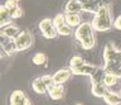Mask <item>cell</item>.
Here are the masks:
<instances>
[{
    "label": "cell",
    "instance_id": "obj_1",
    "mask_svg": "<svg viewBox=\"0 0 121 105\" xmlns=\"http://www.w3.org/2000/svg\"><path fill=\"white\" fill-rule=\"evenodd\" d=\"M113 18H112V12L110 5L102 4L97 8L96 13L93 14L92 19V25L96 32H107L108 29L113 27Z\"/></svg>",
    "mask_w": 121,
    "mask_h": 105
},
{
    "label": "cell",
    "instance_id": "obj_2",
    "mask_svg": "<svg viewBox=\"0 0 121 105\" xmlns=\"http://www.w3.org/2000/svg\"><path fill=\"white\" fill-rule=\"evenodd\" d=\"M95 28L90 22H82L76 28L74 38L81 43L83 50H92L96 44V37H95Z\"/></svg>",
    "mask_w": 121,
    "mask_h": 105
},
{
    "label": "cell",
    "instance_id": "obj_3",
    "mask_svg": "<svg viewBox=\"0 0 121 105\" xmlns=\"http://www.w3.org/2000/svg\"><path fill=\"white\" fill-rule=\"evenodd\" d=\"M39 29H40L42 36L47 39H54L56 37L58 36L57 28L54 27V24H53V19H49V18H44V19L40 20Z\"/></svg>",
    "mask_w": 121,
    "mask_h": 105
},
{
    "label": "cell",
    "instance_id": "obj_4",
    "mask_svg": "<svg viewBox=\"0 0 121 105\" xmlns=\"http://www.w3.org/2000/svg\"><path fill=\"white\" fill-rule=\"evenodd\" d=\"M14 41L18 47V51H25L33 44V36L29 31H22L14 38Z\"/></svg>",
    "mask_w": 121,
    "mask_h": 105
},
{
    "label": "cell",
    "instance_id": "obj_5",
    "mask_svg": "<svg viewBox=\"0 0 121 105\" xmlns=\"http://www.w3.org/2000/svg\"><path fill=\"white\" fill-rule=\"evenodd\" d=\"M0 46H1V56L4 57L5 55L11 56L13 53L18 51V47L15 44V41L11 38H8V37L0 34Z\"/></svg>",
    "mask_w": 121,
    "mask_h": 105
},
{
    "label": "cell",
    "instance_id": "obj_6",
    "mask_svg": "<svg viewBox=\"0 0 121 105\" xmlns=\"http://www.w3.org/2000/svg\"><path fill=\"white\" fill-rule=\"evenodd\" d=\"M112 1L113 0H83V12L95 14L100 5H102V4L111 5Z\"/></svg>",
    "mask_w": 121,
    "mask_h": 105
},
{
    "label": "cell",
    "instance_id": "obj_7",
    "mask_svg": "<svg viewBox=\"0 0 121 105\" xmlns=\"http://www.w3.org/2000/svg\"><path fill=\"white\" fill-rule=\"evenodd\" d=\"M10 105H32L22 90H15L10 95Z\"/></svg>",
    "mask_w": 121,
    "mask_h": 105
},
{
    "label": "cell",
    "instance_id": "obj_8",
    "mask_svg": "<svg viewBox=\"0 0 121 105\" xmlns=\"http://www.w3.org/2000/svg\"><path fill=\"white\" fill-rule=\"evenodd\" d=\"M83 12V0H68L64 5V13H81Z\"/></svg>",
    "mask_w": 121,
    "mask_h": 105
},
{
    "label": "cell",
    "instance_id": "obj_9",
    "mask_svg": "<svg viewBox=\"0 0 121 105\" xmlns=\"http://www.w3.org/2000/svg\"><path fill=\"white\" fill-rule=\"evenodd\" d=\"M72 71L71 68H62V70H58L57 72L53 75V80H54V84L57 85H63L64 82H66L68 78L71 77Z\"/></svg>",
    "mask_w": 121,
    "mask_h": 105
},
{
    "label": "cell",
    "instance_id": "obj_10",
    "mask_svg": "<svg viewBox=\"0 0 121 105\" xmlns=\"http://www.w3.org/2000/svg\"><path fill=\"white\" fill-rule=\"evenodd\" d=\"M117 52H119V50L115 47V44H113V43H107V44H106V46H105V50H104V59H105V63L112 62L113 59L116 58Z\"/></svg>",
    "mask_w": 121,
    "mask_h": 105
},
{
    "label": "cell",
    "instance_id": "obj_11",
    "mask_svg": "<svg viewBox=\"0 0 121 105\" xmlns=\"http://www.w3.org/2000/svg\"><path fill=\"white\" fill-rule=\"evenodd\" d=\"M20 32H22V31L19 29V27H17V25L13 24V23H10V24H6V25H4V27H1L0 34L5 36V37H8V38L14 39Z\"/></svg>",
    "mask_w": 121,
    "mask_h": 105
},
{
    "label": "cell",
    "instance_id": "obj_12",
    "mask_svg": "<svg viewBox=\"0 0 121 105\" xmlns=\"http://www.w3.org/2000/svg\"><path fill=\"white\" fill-rule=\"evenodd\" d=\"M97 70H98V67L93 66V65H88V63H85V65H82L81 67H78V68H74V70H71V71L73 75H86V76L91 77Z\"/></svg>",
    "mask_w": 121,
    "mask_h": 105
},
{
    "label": "cell",
    "instance_id": "obj_13",
    "mask_svg": "<svg viewBox=\"0 0 121 105\" xmlns=\"http://www.w3.org/2000/svg\"><path fill=\"white\" fill-rule=\"evenodd\" d=\"M81 20H82L81 13H67L66 14V23L71 28H77L82 23Z\"/></svg>",
    "mask_w": 121,
    "mask_h": 105
},
{
    "label": "cell",
    "instance_id": "obj_14",
    "mask_svg": "<svg viewBox=\"0 0 121 105\" xmlns=\"http://www.w3.org/2000/svg\"><path fill=\"white\" fill-rule=\"evenodd\" d=\"M48 94L53 100H59L60 97H63V95H64V89H63L62 85L54 84V85H52L51 87H48Z\"/></svg>",
    "mask_w": 121,
    "mask_h": 105
},
{
    "label": "cell",
    "instance_id": "obj_15",
    "mask_svg": "<svg viewBox=\"0 0 121 105\" xmlns=\"http://www.w3.org/2000/svg\"><path fill=\"white\" fill-rule=\"evenodd\" d=\"M32 87H33V90H34L37 94L48 92V87H47V85L44 84V81H43V78H42V77L34 78L33 82H32Z\"/></svg>",
    "mask_w": 121,
    "mask_h": 105
},
{
    "label": "cell",
    "instance_id": "obj_16",
    "mask_svg": "<svg viewBox=\"0 0 121 105\" xmlns=\"http://www.w3.org/2000/svg\"><path fill=\"white\" fill-rule=\"evenodd\" d=\"M107 86H106L104 82H96V84H92V94L97 97H104L106 94H107Z\"/></svg>",
    "mask_w": 121,
    "mask_h": 105
},
{
    "label": "cell",
    "instance_id": "obj_17",
    "mask_svg": "<svg viewBox=\"0 0 121 105\" xmlns=\"http://www.w3.org/2000/svg\"><path fill=\"white\" fill-rule=\"evenodd\" d=\"M104 100L107 105H119L121 103V95L108 90L107 94L104 96Z\"/></svg>",
    "mask_w": 121,
    "mask_h": 105
},
{
    "label": "cell",
    "instance_id": "obj_18",
    "mask_svg": "<svg viewBox=\"0 0 121 105\" xmlns=\"http://www.w3.org/2000/svg\"><path fill=\"white\" fill-rule=\"evenodd\" d=\"M10 23H11L10 12H9V9L3 4L0 6V27H4V25L10 24Z\"/></svg>",
    "mask_w": 121,
    "mask_h": 105
},
{
    "label": "cell",
    "instance_id": "obj_19",
    "mask_svg": "<svg viewBox=\"0 0 121 105\" xmlns=\"http://www.w3.org/2000/svg\"><path fill=\"white\" fill-rule=\"evenodd\" d=\"M117 80H119V77H117V75L113 73V72H106L105 76H104V84L107 86V87L115 86L117 84Z\"/></svg>",
    "mask_w": 121,
    "mask_h": 105
},
{
    "label": "cell",
    "instance_id": "obj_20",
    "mask_svg": "<svg viewBox=\"0 0 121 105\" xmlns=\"http://www.w3.org/2000/svg\"><path fill=\"white\" fill-rule=\"evenodd\" d=\"M85 61H83V58L81 56H73V57L71 58L69 61V68L71 70H74V68H78V67H81L82 65H85Z\"/></svg>",
    "mask_w": 121,
    "mask_h": 105
},
{
    "label": "cell",
    "instance_id": "obj_21",
    "mask_svg": "<svg viewBox=\"0 0 121 105\" xmlns=\"http://www.w3.org/2000/svg\"><path fill=\"white\" fill-rule=\"evenodd\" d=\"M106 71L104 68H98L92 76H91V82L96 84V82H104V76H105Z\"/></svg>",
    "mask_w": 121,
    "mask_h": 105
},
{
    "label": "cell",
    "instance_id": "obj_22",
    "mask_svg": "<svg viewBox=\"0 0 121 105\" xmlns=\"http://www.w3.org/2000/svg\"><path fill=\"white\" fill-rule=\"evenodd\" d=\"M33 63L34 65H37V66H42V65H44L45 62H47V56H45L44 53H35L33 56Z\"/></svg>",
    "mask_w": 121,
    "mask_h": 105
},
{
    "label": "cell",
    "instance_id": "obj_23",
    "mask_svg": "<svg viewBox=\"0 0 121 105\" xmlns=\"http://www.w3.org/2000/svg\"><path fill=\"white\" fill-rule=\"evenodd\" d=\"M57 32H58V36L67 37V36H71L72 34V28L66 23V24H63V25H60V27L57 28Z\"/></svg>",
    "mask_w": 121,
    "mask_h": 105
},
{
    "label": "cell",
    "instance_id": "obj_24",
    "mask_svg": "<svg viewBox=\"0 0 121 105\" xmlns=\"http://www.w3.org/2000/svg\"><path fill=\"white\" fill-rule=\"evenodd\" d=\"M53 24H54L56 28L66 24V14H57V15L53 18Z\"/></svg>",
    "mask_w": 121,
    "mask_h": 105
},
{
    "label": "cell",
    "instance_id": "obj_25",
    "mask_svg": "<svg viewBox=\"0 0 121 105\" xmlns=\"http://www.w3.org/2000/svg\"><path fill=\"white\" fill-rule=\"evenodd\" d=\"M10 12V17H11V19H18V18H20L23 15V10L20 6H17V8H14V9H11L9 10Z\"/></svg>",
    "mask_w": 121,
    "mask_h": 105
},
{
    "label": "cell",
    "instance_id": "obj_26",
    "mask_svg": "<svg viewBox=\"0 0 121 105\" xmlns=\"http://www.w3.org/2000/svg\"><path fill=\"white\" fill-rule=\"evenodd\" d=\"M42 78H43L44 84L47 85V87H51L52 85H54V80H53V76H51V75H44V76H42Z\"/></svg>",
    "mask_w": 121,
    "mask_h": 105
},
{
    "label": "cell",
    "instance_id": "obj_27",
    "mask_svg": "<svg viewBox=\"0 0 121 105\" xmlns=\"http://www.w3.org/2000/svg\"><path fill=\"white\" fill-rule=\"evenodd\" d=\"M4 5H5L9 10H11V9H14V8H17V6H19V3L14 1V0H6Z\"/></svg>",
    "mask_w": 121,
    "mask_h": 105
},
{
    "label": "cell",
    "instance_id": "obj_28",
    "mask_svg": "<svg viewBox=\"0 0 121 105\" xmlns=\"http://www.w3.org/2000/svg\"><path fill=\"white\" fill-rule=\"evenodd\" d=\"M113 28L117 29V31H121V15L115 18V20H113Z\"/></svg>",
    "mask_w": 121,
    "mask_h": 105
},
{
    "label": "cell",
    "instance_id": "obj_29",
    "mask_svg": "<svg viewBox=\"0 0 121 105\" xmlns=\"http://www.w3.org/2000/svg\"><path fill=\"white\" fill-rule=\"evenodd\" d=\"M116 75H117V77H119V78H121V68L116 72Z\"/></svg>",
    "mask_w": 121,
    "mask_h": 105
},
{
    "label": "cell",
    "instance_id": "obj_30",
    "mask_svg": "<svg viewBox=\"0 0 121 105\" xmlns=\"http://www.w3.org/2000/svg\"><path fill=\"white\" fill-rule=\"evenodd\" d=\"M14 1H17V3H19V1H20V0H14Z\"/></svg>",
    "mask_w": 121,
    "mask_h": 105
},
{
    "label": "cell",
    "instance_id": "obj_31",
    "mask_svg": "<svg viewBox=\"0 0 121 105\" xmlns=\"http://www.w3.org/2000/svg\"><path fill=\"white\" fill-rule=\"evenodd\" d=\"M120 95H121V89H120Z\"/></svg>",
    "mask_w": 121,
    "mask_h": 105
},
{
    "label": "cell",
    "instance_id": "obj_32",
    "mask_svg": "<svg viewBox=\"0 0 121 105\" xmlns=\"http://www.w3.org/2000/svg\"><path fill=\"white\" fill-rule=\"evenodd\" d=\"M77 105H82V104H77Z\"/></svg>",
    "mask_w": 121,
    "mask_h": 105
}]
</instances>
